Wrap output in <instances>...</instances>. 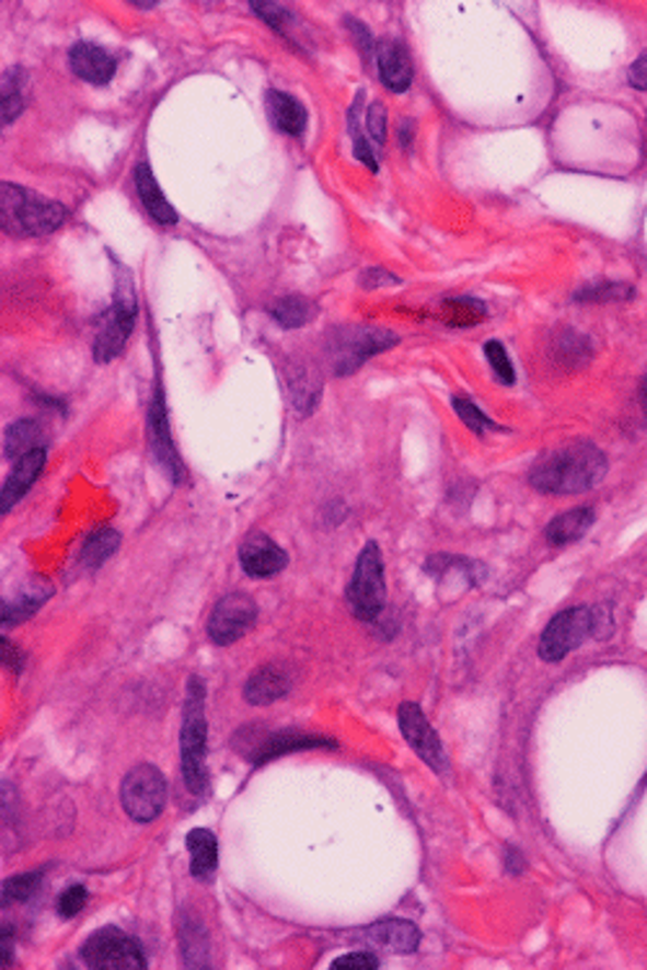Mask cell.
<instances>
[{
  "label": "cell",
  "mask_w": 647,
  "mask_h": 970,
  "mask_svg": "<svg viewBox=\"0 0 647 970\" xmlns=\"http://www.w3.org/2000/svg\"><path fill=\"white\" fill-rule=\"evenodd\" d=\"M609 461L593 443L554 448L533 463L531 484L544 495H580L606 476Z\"/></svg>",
  "instance_id": "cell-1"
},
{
  "label": "cell",
  "mask_w": 647,
  "mask_h": 970,
  "mask_svg": "<svg viewBox=\"0 0 647 970\" xmlns=\"http://www.w3.org/2000/svg\"><path fill=\"white\" fill-rule=\"evenodd\" d=\"M68 208L37 192L3 182L0 187V228L9 236H47L66 223Z\"/></svg>",
  "instance_id": "cell-2"
},
{
  "label": "cell",
  "mask_w": 647,
  "mask_h": 970,
  "mask_svg": "<svg viewBox=\"0 0 647 970\" xmlns=\"http://www.w3.org/2000/svg\"><path fill=\"white\" fill-rule=\"evenodd\" d=\"M182 776L192 795H205L210 784L208 763V717H205V683L197 675L187 681L182 717Z\"/></svg>",
  "instance_id": "cell-3"
},
{
  "label": "cell",
  "mask_w": 647,
  "mask_h": 970,
  "mask_svg": "<svg viewBox=\"0 0 647 970\" xmlns=\"http://www.w3.org/2000/svg\"><path fill=\"white\" fill-rule=\"evenodd\" d=\"M117 269V288H115V303L112 309L104 313L99 321V332L94 342V358L96 362H112L117 355H123V349L130 339L135 330V319H138V301H135V288H132V275L130 269L115 262Z\"/></svg>",
  "instance_id": "cell-4"
},
{
  "label": "cell",
  "mask_w": 647,
  "mask_h": 970,
  "mask_svg": "<svg viewBox=\"0 0 647 970\" xmlns=\"http://www.w3.org/2000/svg\"><path fill=\"white\" fill-rule=\"evenodd\" d=\"M396 342H400V337L394 332L379 330V326H339L330 334L326 355H330L334 373L350 376L368 358L394 347Z\"/></svg>",
  "instance_id": "cell-5"
},
{
  "label": "cell",
  "mask_w": 647,
  "mask_h": 970,
  "mask_svg": "<svg viewBox=\"0 0 647 970\" xmlns=\"http://www.w3.org/2000/svg\"><path fill=\"white\" fill-rule=\"evenodd\" d=\"M347 601L360 622H373L386 605V577H383V554L376 541H368L355 565Z\"/></svg>",
  "instance_id": "cell-6"
},
{
  "label": "cell",
  "mask_w": 647,
  "mask_h": 970,
  "mask_svg": "<svg viewBox=\"0 0 647 970\" xmlns=\"http://www.w3.org/2000/svg\"><path fill=\"white\" fill-rule=\"evenodd\" d=\"M81 960L94 970H143L148 966L138 939L119 926H102L91 934L81 947Z\"/></svg>",
  "instance_id": "cell-7"
},
{
  "label": "cell",
  "mask_w": 647,
  "mask_h": 970,
  "mask_svg": "<svg viewBox=\"0 0 647 970\" xmlns=\"http://www.w3.org/2000/svg\"><path fill=\"white\" fill-rule=\"evenodd\" d=\"M166 780L153 763H138L130 769L119 787V800H123V810L138 823H151L161 816V810L166 808Z\"/></svg>",
  "instance_id": "cell-8"
},
{
  "label": "cell",
  "mask_w": 647,
  "mask_h": 970,
  "mask_svg": "<svg viewBox=\"0 0 647 970\" xmlns=\"http://www.w3.org/2000/svg\"><path fill=\"white\" fill-rule=\"evenodd\" d=\"M590 634H593V609L575 605V609L559 611L539 639V658L546 662L565 660Z\"/></svg>",
  "instance_id": "cell-9"
},
{
  "label": "cell",
  "mask_w": 647,
  "mask_h": 970,
  "mask_svg": "<svg viewBox=\"0 0 647 970\" xmlns=\"http://www.w3.org/2000/svg\"><path fill=\"white\" fill-rule=\"evenodd\" d=\"M257 603L246 593L223 596L212 609L208 619V637L212 645L229 647L233 642L244 639L257 624Z\"/></svg>",
  "instance_id": "cell-10"
},
{
  "label": "cell",
  "mask_w": 647,
  "mask_h": 970,
  "mask_svg": "<svg viewBox=\"0 0 647 970\" xmlns=\"http://www.w3.org/2000/svg\"><path fill=\"white\" fill-rule=\"evenodd\" d=\"M396 719H400V730L407 740L412 751H415L419 759H423L436 774H448V755L446 748L440 743V738L432 730L428 717L425 712L417 707V704L404 702L400 712H396Z\"/></svg>",
  "instance_id": "cell-11"
},
{
  "label": "cell",
  "mask_w": 647,
  "mask_h": 970,
  "mask_svg": "<svg viewBox=\"0 0 647 970\" xmlns=\"http://www.w3.org/2000/svg\"><path fill=\"white\" fill-rule=\"evenodd\" d=\"M148 443H151L155 461L161 463L163 472L169 474V480L174 484H182L184 466L180 453H176L174 448L172 432H169V415H166V404H163L161 389H155V394L151 399V409H148Z\"/></svg>",
  "instance_id": "cell-12"
},
{
  "label": "cell",
  "mask_w": 647,
  "mask_h": 970,
  "mask_svg": "<svg viewBox=\"0 0 647 970\" xmlns=\"http://www.w3.org/2000/svg\"><path fill=\"white\" fill-rule=\"evenodd\" d=\"M239 562L249 577H275L288 567V554L267 533L254 531L241 541Z\"/></svg>",
  "instance_id": "cell-13"
},
{
  "label": "cell",
  "mask_w": 647,
  "mask_h": 970,
  "mask_svg": "<svg viewBox=\"0 0 647 970\" xmlns=\"http://www.w3.org/2000/svg\"><path fill=\"white\" fill-rule=\"evenodd\" d=\"M311 748H337V743L324 735H311V732H296V730H282V732H269L265 740H259L257 746H252L246 751V759L252 763H267L280 755L293 753V751H311Z\"/></svg>",
  "instance_id": "cell-14"
},
{
  "label": "cell",
  "mask_w": 647,
  "mask_h": 970,
  "mask_svg": "<svg viewBox=\"0 0 647 970\" xmlns=\"http://www.w3.org/2000/svg\"><path fill=\"white\" fill-rule=\"evenodd\" d=\"M68 62L70 70H73L81 81H89L94 85H106L117 73L115 57L106 53L104 47L89 45V42H78V45H73L68 55Z\"/></svg>",
  "instance_id": "cell-15"
},
{
  "label": "cell",
  "mask_w": 647,
  "mask_h": 970,
  "mask_svg": "<svg viewBox=\"0 0 647 970\" xmlns=\"http://www.w3.org/2000/svg\"><path fill=\"white\" fill-rule=\"evenodd\" d=\"M368 943L381 947V950L389 952H415L419 947V939L423 934L407 919H383V922H376L366 929Z\"/></svg>",
  "instance_id": "cell-16"
},
{
  "label": "cell",
  "mask_w": 647,
  "mask_h": 970,
  "mask_svg": "<svg viewBox=\"0 0 647 970\" xmlns=\"http://www.w3.org/2000/svg\"><path fill=\"white\" fill-rule=\"evenodd\" d=\"M376 62H379L381 81L386 89L396 91V94L409 89L412 60L404 45H400L396 39H381L379 45H376Z\"/></svg>",
  "instance_id": "cell-17"
},
{
  "label": "cell",
  "mask_w": 647,
  "mask_h": 970,
  "mask_svg": "<svg viewBox=\"0 0 647 970\" xmlns=\"http://www.w3.org/2000/svg\"><path fill=\"white\" fill-rule=\"evenodd\" d=\"M53 596V585L45 577H32L24 588H19L9 601L3 598V630H11L42 609V603Z\"/></svg>",
  "instance_id": "cell-18"
},
{
  "label": "cell",
  "mask_w": 647,
  "mask_h": 970,
  "mask_svg": "<svg viewBox=\"0 0 647 970\" xmlns=\"http://www.w3.org/2000/svg\"><path fill=\"white\" fill-rule=\"evenodd\" d=\"M45 461H47L45 448H37V451L26 453L24 459L16 461L11 476L3 482V492H0V512H3V516L32 489V484L37 482V476L42 474Z\"/></svg>",
  "instance_id": "cell-19"
},
{
  "label": "cell",
  "mask_w": 647,
  "mask_h": 970,
  "mask_svg": "<svg viewBox=\"0 0 647 970\" xmlns=\"http://www.w3.org/2000/svg\"><path fill=\"white\" fill-rule=\"evenodd\" d=\"M290 686H293V679H290L288 670H282L280 666H265L257 673L249 675L244 698L252 707H267V704L277 702V698L288 696Z\"/></svg>",
  "instance_id": "cell-20"
},
{
  "label": "cell",
  "mask_w": 647,
  "mask_h": 970,
  "mask_svg": "<svg viewBox=\"0 0 647 970\" xmlns=\"http://www.w3.org/2000/svg\"><path fill=\"white\" fill-rule=\"evenodd\" d=\"M132 180H135V189H138V195H140V199H143L146 210L151 212V218L155 220V223L169 226V223H176V220H180V218H176V210L172 208V203H169V199L163 197L159 182H155L153 171H151V166H148L146 161H140L138 166H135Z\"/></svg>",
  "instance_id": "cell-21"
},
{
  "label": "cell",
  "mask_w": 647,
  "mask_h": 970,
  "mask_svg": "<svg viewBox=\"0 0 647 970\" xmlns=\"http://www.w3.org/2000/svg\"><path fill=\"white\" fill-rule=\"evenodd\" d=\"M267 112H269V123H273L277 130L293 135L298 138L305 130V123H309V114H305V106L298 102L296 96L286 94V91H269L267 94Z\"/></svg>",
  "instance_id": "cell-22"
},
{
  "label": "cell",
  "mask_w": 647,
  "mask_h": 970,
  "mask_svg": "<svg viewBox=\"0 0 647 970\" xmlns=\"http://www.w3.org/2000/svg\"><path fill=\"white\" fill-rule=\"evenodd\" d=\"M187 848L192 877L208 882L218 869V836L208 829H195L187 833Z\"/></svg>",
  "instance_id": "cell-23"
},
{
  "label": "cell",
  "mask_w": 647,
  "mask_h": 970,
  "mask_svg": "<svg viewBox=\"0 0 647 970\" xmlns=\"http://www.w3.org/2000/svg\"><path fill=\"white\" fill-rule=\"evenodd\" d=\"M180 943H182V960L187 968H208L210 966V937L205 924L197 916H184L180 924Z\"/></svg>",
  "instance_id": "cell-24"
},
{
  "label": "cell",
  "mask_w": 647,
  "mask_h": 970,
  "mask_svg": "<svg viewBox=\"0 0 647 970\" xmlns=\"http://www.w3.org/2000/svg\"><path fill=\"white\" fill-rule=\"evenodd\" d=\"M593 520H596L593 508H575L562 512V516H557L550 526H546V541H550L552 546L573 544V541L586 536L588 528L593 526Z\"/></svg>",
  "instance_id": "cell-25"
},
{
  "label": "cell",
  "mask_w": 647,
  "mask_h": 970,
  "mask_svg": "<svg viewBox=\"0 0 647 970\" xmlns=\"http://www.w3.org/2000/svg\"><path fill=\"white\" fill-rule=\"evenodd\" d=\"M42 438V427L37 419H19L3 435V455L9 461L24 459L26 453L37 451Z\"/></svg>",
  "instance_id": "cell-26"
},
{
  "label": "cell",
  "mask_w": 647,
  "mask_h": 970,
  "mask_svg": "<svg viewBox=\"0 0 647 970\" xmlns=\"http://www.w3.org/2000/svg\"><path fill=\"white\" fill-rule=\"evenodd\" d=\"M269 313H273L277 324L286 326V330H298V326H305L311 319H314L316 309L309 298L286 296V298H277V301L273 303V309H269Z\"/></svg>",
  "instance_id": "cell-27"
},
{
  "label": "cell",
  "mask_w": 647,
  "mask_h": 970,
  "mask_svg": "<svg viewBox=\"0 0 647 970\" xmlns=\"http://www.w3.org/2000/svg\"><path fill=\"white\" fill-rule=\"evenodd\" d=\"M117 548H119V533L115 531V528L102 526V528H96V531L86 539V544H83L81 562L89 569H99L106 559H109L112 554L117 552Z\"/></svg>",
  "instance_id": "cell-28"
},
{
  "label": "cell",
  "mask_w": 647,
  "mask_h": 970,
  "mask_svg": "<svg viewBox=\"0 0 647 970\" xmlns=\"http://www.w3.org/2000/svg\"><path fill=\"white\" fill-rule=\"evenodd\" d=\"M24 85H26V76L21 68H9L3 70V104H0V112H3V125H11L13 119L19 117L21 109H24Z\"/></svg>",
  "instance_id": "cell-29"
},
{
  "label": "cell",
  "mask_w": 647,
  "mask_h": 970,
  "mask_svg": "<svg viewBox=\"0 0 647 970\" xmlns=\"http://www.w3.org/2000/svg\"><path fill=\"white\" fill-rule=\"evenodd\" d=\"M42 882V873H26V875H13L3 882V903H24L37 893Z\"/></svg>",
  "instance_id": "cell-30"
},
{
  "label": "cell",
  "mask_w": 647,
  "mask_h": 970,
  "mask_svg": "<svg viewBox=\"0 0 647 970\" xmlns=\"http://www.w3.org/2000/svg\"><path fill=\"white\" fill-rule=\"evenodd\" d=\"M485 355H487L489 366H493V370H495V376L500 378V381L505 383V386H510V383H516L513 362H510V358H508V349L502 347V342H497V339L487 342V345H485Z\"/></svg>",
  "instance_id": "cell-31"
},
{
  "label": "cell",
  "mask_w": 647,
  "mask_h": 970,
  "mask_svg": "<svg viewBox=\"0 0 647 970\" xmlns=\"http://www.w3.org/2000/svg\"><path fill=\"white\" fill-rule=\"evenodd\" d=\"M453 409H457L461 423H464L469 430L476 432V435L487 432L489 427H493V419L482 415V409H476V404L469 402V399H453Z\"/></svg>",
  "instance_id": "cell-32"
},
{
  "label": "cell",
  "mask_w": 647,
  "mask_h": 970,
  "mask_svg": "<svg viewBox=\"0 0 647 970\" xmlns=\"http://www.w3.org/2000/svg\"><path fill=\"white\" fill-rule=\"evenodd\" d=\"M632 296L629 285L622 282H601L593 285V288L582 290L578 298H586V301H624V298Z\"/></svg>",
  "instance_id": "cell-33"
},
{
  "label": "cell",
  "mask_w": 647,
  "mask_h": 970,
  "mask_svg": "<svg viewBox=\"0 0 647 970\" xmlns=\"http://www.w3.org/2000/svg\"><path fill=\"white\" fill-rule=\"evenodd\" d=\"M86 901H89L86 888H83V886H70V888L66 890V893L60 896V901H58V914H60L62 919H73V916L81 914L83 909H86Z\"/></svg>",
  "instance_id": "cell-34"
},
{
  "label": "cell",
  "mask_w": 647,
  "mask_h": 970,
  "mask_svg": "<svg viewBox=\"0 0 647 970\" xmlns=\"http://www.w3.org/2000/svg\"><path fill=\"white\" fill-rule=\"evenodd\" d=\"M480 316H485V305L469 301V298H464V301H448V319H451V324H474Z\"/></svg>",
  "instance_id": "cell-35"
},
{
  "label": "cell",
  "mask_w": 647,
  "mask_h": 970,
  "mask_svg": "<svg viewBox=\"0 0 647 970\" xmlns=\"http://www.w3.org/2000/svg\"><path fill=\"white\" fill-rule=\"evenodd\" d=\"M252 11L257 13V16L265 19L267 24L273 26V28H277V32H280V34H286V21L293 19V13L282 9V5L262 3V0H257V3H252Z\"/></svg>",
  "instance_id": "cell-36"
},
{
  "label": "cell",
  "mask_w": 647,
  "mask_h": 970,
  "mask_svg": "<svg viewBox=\"0 0 647 970\" xmlns=\"http://www.w3.org/2000/svg\"><path fill=\"white\" fill-rule=\"evenodd\" d=\"M379 968V958L371 952H350L343 958H334L332 970H376Z\"/></svg>",
  "instance_id": "cell-37"
},
{
  "label": "cell",
  "mask_w": 647,
  "mask_h": 970,
  "mask_svg": "<svg viewBox=\"0 0 647 970\" xmlns=\"http://www.w3.org/2000/svg\"><path fill=\"white\" fill-rule=\"evenodd\" d=\"M368 135L379 146H383V140H386V106L381 102L371 104V109H368Z\"/></svg>",
  "instance_id": "cell-38"
},
{
  "label": "cell",
  "mask_w": 647,
  "mask_h": 970,
  "mask_svg": "<svg viewBox=\"0 0 647 970\" xmlns=\"http://www.w3.org/2000/svg\"><path fill=\"white\" fill-rule=\"evenodd\" d=\"M350 132H353V142H355V155H358V159H360L362 163H366V166L371 169V171L379 169V161H376V155H373V151H371V146H368L366 138H362L358 127L350 125Z\"/></svg>",
  "instance_id": "cell-39"
},
{
  "label": "cell",
  "mask_w": 647,
  "mask_h": 970,
  "mask_svg": "<svg viewBox=\"0 0 647 970\" xmlns=\"http://www.w3.org/2000/svg\"><path fill=\"white\" fill-rule=\"evenodd\" d=\"M0 650H3V668L13 670V673H21V668H24V653H21L19 647H13V642L5 637L0 639Z\"/></svg>",
  "instance_id": "cell-40"
},
{
  "label": "cell",
  "mask_w": 647,
  "mask_h": 970,
  "mask_svg": "<svg viewBox=\"0 0 647 970\" xmlns=\"http://www.w3.org/2000/svg\"><path fill=\"white\" fill-rule=\"evenodd\" d=\"M627 76H629V83L635 85V89L647 91V49L637 57L635 62H632V68H629Z\"/></svg>",
  "instance_id": "cell-41"
},
{
  "label": "cell",
  "mask_w": 647,
  "mask_h": 970,
  "mask_svg": "<svg viewBox=\"0 0 647 970\" xmlns=\"http://www.w3.org/2000/svg\"><path fill=\"white\" fill-rule=\"evenodd\" d=\"M360 280H362V285H366V288H376V285H396V282H400L394 275L383 273V269H368V273H362Z\"/></svg>",
  "instance_id": "cell-42"
},
{
  "label": "cell",
  "mask_w": 647,
  "mask_h": 970,
  "mask_svg": "<svg viewBox=\"0 0 647 970\" xmlns=\"http://www.w3.org/2000/svg\"><path fill=\"white\" fill-rule=\"evenodd\" d=\"M0 955H3V968L11 966V960H13V934H11V929H3V943H0Z\"/></svg>",
  "instance_id": "cell-43"
},
{
  "label": "cell",
  "mask_w": 647,
  "mask_h": 970,
  "mask_svg": "<svg viewBox=\"0 0 647 970\" xmlns=\"http://www.w3.org/2000/svg\"><path fill=\"white\" fill-rule=\"evenodd\" d=\"M639 396H643V409H645V415H647V373L643 378V386H639Z\"/></svg>",
  "instance_id": "cell-44"
}]
</instances>
